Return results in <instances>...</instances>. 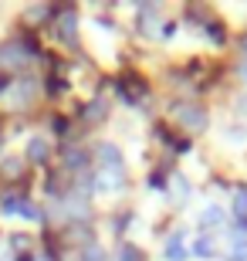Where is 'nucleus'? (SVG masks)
I'll return each instance as SVG.
<instances>
[{"label":"nucleus","instance_id":"obj_7","mask_svg":"<svg viewBox=\"0 0 247 261\" xmlns=\"http://www.w3.org/2000/svg\"><path fill=\"white\" fill-rule=\"evenodd\" d=\"M44 153H48V146L41 143V139H38V143H31V160H44Z\"/></svg>","mask_w":247,"mask_h":261},{"label":"nucleus","instance_id":"obj_6","mask_svg":"<svg viewBox=\"0 0 247 261\" xmlns=\"http://www.w3.org/2000/svg\"><path fill=\"white\" fill-rule=\"evenodd\" d=\"M119 261H143V254H139V251H135V248H132V244H125V248H122V251H119Z\"/></svg>","mask_w":247,"mask_h":261},{"label":"nucleus","instance_id":"obj_4","mask_svg":"<svg viewBox=\"0 0 247 261\" xmlns=\"http://www.w3.org/2000/svg\"><path fill=\"white\" fill-rule=\"evenodd\" d=\"M193 254H197V258H213V241H210V238H197V241H193Z\"/></svg>","mask_w":247,"mask_h":261},{"label":"nucleus","instance_id":"obj_5","mask_svg":"<svg viewBox=\"0 0 247 261\" xmlns=\"http://www.w3.org/2000/svg\"><path fill=\"white\" fill-rule=\"evenodd\" d=\"M234 214H237V221L247 217V190H237V197H234Z\"/></svg>","mask_w":247,"mask_h":261},{"label":"nucleus","instance_id":"obj_3","mask_svg":"<svg viewBox=\"0 0 247 261\" xmlns=\"http://www.w3.org/2000/svg\"><path fill=\"white\" fill-rule=\"evenodd\" d=\"M220 221H224V211L220 207H207V211L200 214V227H217Z\"/></svg>","mask_w":247,"mask_h":261},{"label":"nucleus","instance_id":"obj_2","mask_svg":"<svg viewBox=\"0 0 247 261\" xmlns=\"http://www.w3.org/2000/svg\"><path fill=\"white\" fill-rule=\"evenodd\" d=\"M166 258H170V261H183V258H186V251H183V238H180V234H173L170 241H166Z\"/></svg>","mask_w":247,"mask_h":261},{"label":"nucleus","instance_id":"obj_1","mask_svg":"<svg viewBox=\"0 0 247 261\" xmlns=\"http://www.w3.org/2000/svg\"><path fill=\"white\" fill-rule=\"evenodd\" d=\"M176 119H180L186 129H193V133L207 126V112L197 109V106H176Z\"/></svg>","mask_w":247,"mask_h":261}]
</instances>
